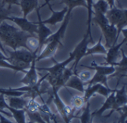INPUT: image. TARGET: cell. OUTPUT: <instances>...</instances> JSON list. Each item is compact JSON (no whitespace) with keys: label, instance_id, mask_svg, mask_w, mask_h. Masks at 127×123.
Wrapping results in <instances>:
<instances>
[{"label":"cell","instance_id":"6da1fadb","mask_svg":"<svg viewBox=\"0 0 127 123\" xmlns=\"http://www.w3.org/2000/svg\"><path fill=\"white\" fill-rule=\"evenodd\" d=\"M8 53L10 56L8 57V62L23 70H27L30 68L32 60L37 56V52H33L23 48L10 51Z\"/></svg>","mask_w":127,"mask_h":123},{"label":"cell","instance_id":"7a4b0ae2","mask_svg":"<svg viewBox=\"0 0 127 123\" xmlns=\"http://www.w3.org/2000/svg\"><path fill=\"white\" fill-rule=\"evenodd\" d=\"M105 17L110 24L116 26L118 38L121 30L127 26V9H120L116 7L109 8Z\"/></svg>","mask_w":127,"mask_h":123},{"label":"cell","instance_id":"3957f363","mask_svg":"<svg viewBox=\"0 0 127 123\" xmlns=\"http://www.w3.org/2000/svg\"><path fill=\"white\" fill-rule=\"evenodd\" d=\"M32 35L20 29L13 36L1 40V42L2 43L3 45L6 46H9L11 49H13V50H17L20 48H23L29 50V47L27 46L26 41L28 38L30 37Z\"/></svg>","mask_w":127,"mask_h":123},{"label":"cell","instance_id":"277c9868","mask_svg":"<svg viewBox=\"0 0 127 123\" xmlns=\"http://www.w3.org/2000/svg\"><path fill=\"white\" fill-rule=\"evenodd\" d=\"M51 98L52 99L54 104H55L57 110L61 115V116L62 117L64 123H70L71 119L76 117L74 116L75 111L73 110L72 107L66 105L64 104V102L59 97L58 92L56 91L52 92V96Z\"/></svg>","mask_w":127,"mask_h":123},{"label":"cell","instance_id":"5b68a950","mask_svg":"<svg viewBox=\"0 0 127 123\" xmlns=\"http://www.w3.org/2000/svg\"><path fill=\"white\" fill-rule=\"evenodd\" d=\"M91 43L89 36L88 34H85L82 38V40L79 42V43L76 46L74 50L70 54H73L74 56V64L73 67V70L75 75L77 74L76 70L79 66V63L80 62V60H82V57L86 56V52L88 50V46Z\"/></svg>","mask_w":127,"mask_h":123},{"label":"cell","instance_id":"8992f818","mask_svg":"<svg viewBox=\"0 0 127 123\" xmlns=\"http://www.w3.org/2000/svg\"><path fill=\"white\" fill-rule=\"evenodd\" d=\"M52 62L54 63V65L51 67H37V70H40V71H46V72H48L49 75H51V76H53V77H58L62 73L63 71L67 67V65L70 64V63H71L72 61L74 60V56L71 54H70V57L65 60L62 61L61 63H58L57 61L54 59L53 57H51Z\"/></svg>","mask_w":127,"mask_h":123},{"label":"cell","instance_id":"52a82bcc","mask_svg":"<svg viewBox=\"0 0 127 123\" xmlns=\"http://www.w3.org/2000/svg\"><path fill=\"white\" fill-rule=\"evenodd\" d=\"M7 20L14 23L18 25L20 30L27 32L32 36H36L37 33V24L36 23V22H30L27 18L9 16Z\"/></svg>","mask_w":127,"mask_h":123},{"label":"cell","instance_id":"ba28073f","mask_svg":"<svg viewBox=\"0 0 127 123\" xmlns=\"http://www.w3.org/2000/svg\"><path fill=\"white\" fill-rule=\"evenodd\" d=\"M40 7L38 8H37V18H38V21L37 23L36 22V23L37 24V38H38V41H39V50L38 52L40 53L42 50V48L44 46V43L45 41L46 40V39L52 34V31H51V29L49 28H48L46 24L43 23L42 22V19L40 17Z\"/></svg>","mask_w":127,"mask_h":123},{"label":"cell","instance_id":"9c48e42d","mask_svg":"<svg viewBox=\"0 0 127 123\" xmlns=\"http://www.w3.org/2000/svg\"><path fill=\"white\" fill-rule=\"evenodd\" d=\"M101 28L102 35L105 39V48H110L112 46L116 45L118 40L117 38V29L115 25L110 23L101 25L99 26Z\"/></svg>","mask_w":127,"mask_h":123},{"label":"cell","instance_id":"30bf717a","mask_svg":"<svg viewBox=\"0 0 127 123\" xmlns=\"http://www.w3.org/2000/svg\"><path fill=\"white\" fill-rule=\"evenodd\" d=\"M36 58H34L31 64V67L27 70L25 76L20 81V83L25 84L26 86L29 87H33L39 81L38 78V73H37V70L36 67Z\"/></svg>","mask_w":127,"mask_h":123},{"label":"cell","instance_id":"8fae6325","mask_svg":"<svg viewBox=\"0 0 127 123\" xmlns=\"http://www.w3.org/2000/svg\"><path fill=\"white\" fill-rule=\"evenodd\" d=\"M44 46H45L44 49L42 51H40L36 57L37 62H38V61H40L43 59L53 57L54 54H55L56 51L58 50V46H63V44L61 42L54 40H50V41L47 42Z\"/></svg>","mask_w":127,"mask_h":123},{"label":"cell","instance_id":"7c38bea8","mask_svg":"<svg viewBox=\"0 0 127 123\" xmlns=\"http://www.w3.org/2000/svg\"><path fill=\"white\" fill-rule=\"evenodd\" d=\"M48 6L52 12V15L49 18H48L47 20H42L43 23L44 24H48V25H57L58 23H62L64 21L65 18V16L68 11V8L67 7L64 8L61 11H55L51 5L49 3L48 4Z\"/></svg>","mask_w":127,"mask_h":123},{"label":"cell","instance_id":"4fadbf2b","mask_svg":"<svg viewBox=\"0 0 127 123\" xmlns=\"http://www.w3.org/2000/svg\"><path fill=\"white\" fill-rule=\"evenodd\" d=\"M114 103H115V94H114V90H113V92L111 93V94H109V96L106 98V100L105 101V103L102 104V106L96 111H95L94 113H93L91 114V118H93L94 116H101L102 115V113L108 110V109H112L111 111L110 112V113L107 116H105V118H108L109 116H111V114L113 113H112V110L114 109Z\"/></svg>","mask_w":127,"mask_h":123},{"label":"cell","instance_id":"5bb4252c","mask_svg":"<svg viewBox=\"0 0 127 123\" xmlns=\"http://www.w3.org/2000/svg\"><path fill=\"white\" fill-rule=\"evenodd\" d=\"M123 45V43L121 42L120 43L117 45H114L108 48V50H107L106 52V57H105V64L106 65H111L114 66L116 63V60L119 57V51L121 49V46Z\"/></svg>","mask_w":127,"mask_h":123},{"label":"cell","instance_id":"9a60e30c","mask_svg":"<svg viewBox=\"0 0 127 123\" xmlns=\"http://www.w3.org/2000/svg\"><path fill=\"white\" fill-rule=\"evenodd\" d=\"M38 5V0H20V6L23 12V17L26 18L31 12L39 8Z\"/></svg>","mask_w":127,"mask_h":123},{"label":"cell","instance_id":"2e32d148","mask_svg":"<svg viewBox=\"0 0 127 123\" xmlns=\"http://www.w3.org/2000/svg\"><path fill=\"white\" fill-rule=\"evenodd\" d=\"M81 67L89 69V70H95L96 73H99L100 74H102L104 75H112L114 72H115V67L114 66H102V65H99L97 64L95 61H93L91 63V66H84L82 65Z\"/></svg>","mask_w":127,"mask_h":123},{"label":"cell","instance_id":"e0dca14e","mask_svg":"<svg viewBox=\"0 0 127 123\" xmlns=\"http://www.w3.org/2000/svg\"><path fill=\"white\" fill-rule=\"evenodd\" d=\"M115 103L112 113L116 111V110L127 104V96L126 94V85H123L120 90H117L115 88Z\"/></svg>","mask_w":127,"mask_h":123},{"label":"cell","instance_id":"ac0fdd59","mask_svg":"<svg viewBox=\"0 0 127 123\" xmlns=\"http://www.w3.org/2000/svg\"><path fill=\"white\" fill-rule=\"evenodd\" d=\"M19 30L20 28L15 27L14 25L8 24L5 21L2 22L0 24V40L13 36Z\"/></svg>","mask_w":127,"mask_h":123},{"label":"cell","instance_id":"d6986e66","mask_svg":"<svg viewBox=\"0 0 127 123\" xmlns=\"http://www.w3.org/2000/svg\"><path fill=\"white\" fill-rule=\"evenodd\" d=\"M6 101H8V104L11 107L17 110H24L29 101L22 96H7Z\"/></svg>","mask_w":127,"mask_h":123},{"label":"cell","instance_id":"ffe728a7","mask_svg":"<svg viewBox=\"0 0 127 123\" xmlns=\"http://www.w3.org/2000/svg\"><path fill=\"white\" fill-rule=\"evenodd\" d=\"M64 87L74 89L82 93L85 92V83L78 77L77 75H73L67 81Z\"/></svg>","mask_w":127,"mask_h":123},{"label":"cell","instance_id":"44dd1931","mask_svg":"<svg viewBox=\"0 0 127 123\" xmlns=\"http://www.w3.org/2000/svg\"><path fill=\"white\" fill-rule=\"evenodd\" d=\"M87 4V10H88V21H87V32L86 34H88L91 43H94V39L92 37L91 33V23H92V18H93V4L94 0H85Z\"/></svg>","mask_w":127,"mask_h":123},{"label":"cell","instance_id":"7402d4cb","mask_svg":"<svg viewBox=\"0 0 127 123\" xmlns=\"http://www.w3.org/2000/svg\"><path fill=\"white\" fill-rule=\"evenodd\" d=\"M102 37L100 36L97 43L94 45L91 48H88L87 52H86V56L88 55H93L94 54H105L107 52L106 48L102 44Z\"/></svg>","mask_w":127,"mask_h":123},{"label":"cell","instance_id":"603a6c76","mask_svg":"<svg viewBox=\"0 0 127 123\" xmlns=\"http://www.w3.org/2000/svg\"><path fill=\"white\" fill-rule=\"evenodd\" d=\"M8 111L11 113L12 118L14 119L17 123H26V111L25 110H17L13 107H11L9 105L7 108Z\"/></svg>","mask_w":127,"mask_h":123},{"label":"cell","instance_id":"cb8c5ba5","mask_svg":"<svg viewBox=\"0 0 127 123\" xmlns=\"http://www.w3.org/2000/svg\"><path fill=\"white\" fill-rule=\"evenodd\" d=\"M61 3L65 4L69 11H71L76 7H85L87 8L85 0H61Z\"/></svg>","mask_w":127,"mask_h":123},{"label":"cell","instance_id":"d4e9b609","mask_svg":"<svg viewBox=\"0 0 127 123\" xmlns=\"http://www.w3.org/2000/svg\"><path fill=\"white\" fill-rule=\"evenodd\" d=\"M107 79H108V78L106 75H104L102 74H100V73L96 72V73L91 78V80L88 82L85 83V85L87 84L88 86H91L94 84H101L108 87V84H107Z\"/></svg>","mask_w":127,"mask_h":123},{"label":"cell","instance_id":"484cf974","mask_svg":"<svg viewBox=\"0 0 127 123\" xmlns=\"http://www.w3.org/2000/svg\"><path fill=\"white\" fill-rule=\"evenodd\" d=\"M109 8V5L106 0H97L96 3L93 4V13H101L105 14Z\"/></svg>","mask_w":127,"mask_h":123},{"label":"cell","instance_id":"4316f807","mask_svg":"<svg viewBox=\"0 0 127 123\" xmlns=\"http://www.w3.org/2000/svg\"><path fill=\"white\" fill-rule=\"evenodd\" d=\"M101 85H102L101 84H92L91 86H88V87L86 89H85L83 98H84L85 101L86 103L89 101V99L95 93H97V91L99 89V87H100Z\"/></svg>","mask_w":127,"mask_h":123},{"label":"cell","instance_id":"83f0119b","mask_svg":"<svg viewBox=\"0 0 127 123\" xmlns=\"http://www.w3.org/2000/svg\"><path fill=\"white\" fill-rule=\"evenodd\" d=\"M71 107L73 109V110L76 112V110H79L82 109L85 104L86 103L85 101V99L83 96H74L72 97L71 100Z\"/></svg>","mask_w":127,"mask_h":123},{"label":"cell","instance_id":"f1b7e54d","mask_svg":"<svg viewBox=\"0 0 127 123\" xmlns=\"http://www.w3.org/2000/svg\"><path fill=\"white\" fill-rule=\"evenodd\" d=\"M7 5L0 2V24L7 20L8 17L11 14V6H6Z\"/></svg>","mask_w":127,"mask_h":123},{"label":"cell","instance_id":"f546056e","mask_svg":"<svg viewBox=\"0 0 127 123\" xmlns=\"http://www.w3.org/2000/svg\"><path fill=\"white\" fill-rule=\"evenodd\" d=\"M86 106L84 108V111L82 113V115L78 117L80 119L81 123H91L92 122V118H91V113L90 110V103L88 101L86 103Z\"/></svg>","mask_w":127,"mask_h":123},{"label":"cell","instance_id":"4dcf8cb0","mask_svg":"<svg viewBox=\"0 0 127 123\" xmlns=\"http://www.w3.org/2000/svg\"><path fill=\"white\" fill-rule=\"evenodd\" d=\"M26 115L29 118L30 121H32L36 123H49L46 122L45 119L43 117L42 114L40 111H35V112H29L26 111Z\"/></svg>","mask_w":127,"mask_h":123},{"label":"cell","instance_id":"1f68e13d","mask_svg":"<svg viewBox=\"0 0 127 123\" xmlns=\"http://www.w3.org/2000/svg\"><path fill=\"white\" fill-rule=\"evenodd\" d=\"M26 44L31 51H33V52L35 51L37 53L38 52L39 41H38V38L37 37V36H31L30 37H29L26 41Z\"/></svg>","mask_w":127,"mask_h":123},{"label":"cell","instance_id":"d6a6232c","mask_svg":"<svg viewBox=\"0 0 127 123\" xmlns=\"http://www.w3.org/2000/svg\"><path fill=\"white\" fill-rule=\"evenodd\" d=\"M78 75V77L85 84L87 82H88L91 78H92V74L91 72L89 71H82L81 73H79V74H76Z\"/></svg>","mask_w":127,"mask_h":123},{"label":"cell","instance_id":"836d02e7","mask_svg":"<svg viewBox=\"0 0 127 123\" xmlns=\"http://www.w3.org/2000/svg\"><path fill=\"white\" fill-rule=\"evenodd\" d=\"M116 111L119 112L120 113V122H125L126 119L127 118V104L117 108Z\"/></svg>","mask_w":127,"mask_h":123},{"label":"cell","instance_id":"e575fe53","mask_svg":"<svg viewBox=\"0 0 127 123\" xmlns=\"http://www.w3.org/2000/svg\"><path fill=\"white\" fill-rule=\"evenodd\" d=\"M112 92H113V90H110L108 87H105V86H104V85L102 84V85L100 86L99 89L98 90L97 93H99V94H100V95L105 96V98H107V97L109 96V94H110L111 93H112Z\"/></svg>","mask_w":127,"mask_h":123},{"label":"cell","instance_id":"d590c367","mask_svg":"<svg viewBox=\"0 0 127 123\" xmlns=\"http://www.w3.org/2000/svg\"><path fill=\"white\" fill-rule=\"evenodd\" d=\"M8 107V104L5 99V96L2 93H0V109L4 110L7 109Z\"/></svg>","mask_w":127,"mask_h":123},{"label":"cell","instance_id":"8d00e7d4","mask_svg":"<svg viewBox=\"0 0 127 123\" xmlns=\"http://www.w3.org/2000/svg\"><path fill=\"white\" fill-rule=\"evenodd\" d=\"M20 0H2V2L8 5V6H11L15 5H19L20 6Z\"/></svg>","mask_w":127,"mask_h":123},{"label":"cell","instance_id":"74e56055","mask_svg":"<svg viewBox=\"0 0 127 123\" xmlns=\"http://www.w3.org/2000/svg\"><path fill=\"white\" fill-rule=\"evenodd\" d=\"M0 123H14L10 119H8L5 115L0 113Z\"/></svg>","mask_w":127,"mask_h":123},{"label":"cell","instance_id":"f35d334b","mask_svg":"<svg viewBox=\"0 0 127 123\" xmlns=\"http://www.w3.org/2000/svg\"><path fill=\"white\" fill-rule=\"evenodd\" d=\"M121 32L123 33V36H124V38H123V40H122V42H123V44H124V43H127V28H123V29L121 30Z\"/></svg>","mask_w":127,"mask_h":123},{"label":"cell","instance_id":"ab89813d","mask_svg":"<svg viewBox=\"0 0 127 123\" xmlns=\"http://www.w3.org/2000/svg\"><path fill=\"white\" fill-rule=\"evenodd\" d=\"M0 60H8V57H7L6 55H5L3 54L2 51H0Z\"/></svg>","mask_w":127,"mask_h":123},{"label":"cell","instance_id":"60d3db41","mask_svg":"<svg viewBox=\"0 0 127 123\" xmlns=\"http://www.w3.org/2000/svg\"><path fill=\"white\" fill-rule=\"evenodd\" d=\"M0 50H1V51L3 52V54H4L5 55L7 54V51L5 49L4 46H3V44H2V43L1 42V40H0Z\"/></svg>","mask_w":127,"mask_h":123},{"label":"cell","instance_id":"b9f144b4","mask_svg":"<svg viewBox=\"0 0 127 123\" xmlns=\"http://www.w3.org/2000/svg\"><path fill=\"white\" fill-rule=\"evenodd\" d=\"M106 1H107V2L109 5V8H110L115 7V5H114V0H106Z\"/></svg>","mask_w":127,"mask_h":123},{"label":"cell","instance_id":"7bdbcfd3","mask_svg":"<svg viewBox=\"0 0 127 123\" xmlns=\"http://www.w3.org/2000/svg\"><path fill=\"white\" fill-rule=\"evenodd\" d=\"M44 1H45V3H44V4H43V5L42 6H40V8H43V7H44L45 5H48V4L49 3V2H50V1H49V0H44Z\"/></svg>","mask_w":127,"mask_h":123},{"label":"cell","instance_id":"ee69618b","mask_svg":"<svg viewBox=\"0 0 127 123\" xmlns=\"http://www.w3.org/2000/svg\"><path fill=\"white\" fill-rule=\"evenodd\" d=\"M26 123H36V122H32V121H29V122H26Z\"/></svg>","mask_w":127,"mask_h":123},{"label":"cell","instance_id":"f6af8a7d","mask_svg":"<svg viewBox=\"0 0 127 123\" xmlns=\"http://www.w3.org/2000/svg\"><path fill=\"white\" fill-rule=\"evenodd\" d=\"M119 123H125V122H120Z\"/></svg>","mask_w":127,"mask_h":123},{"label":"cell","instance_id":"bcb514c9","mask_svg":"<svg viewBox=\"0 0 127 123\" xmlns=\"http://www.w3.org/2000/svg\"><path fill=\"white\" fill-rule=\"evenodd\" d=\"M49 1H51V0H49Z\"/></svg>","mask_w":127,"mask_h":123}]
</instances>
